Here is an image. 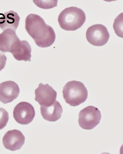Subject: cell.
<instances>
[{
  "mask_svg": "<svg viewBox=\"0 0 123 154\" xmlns=\"http://www.w3.org/2000/svg\"><path fill=\"white\" fill-rule=\"evenodd\" d=\"M20 40L16 31L11 29L3 30L0 34V51L3 53H10L13 43Z\"/></svg>",
  "mask_w": 123,
  "mask_h": 154,
  "instance_id": "obj_13",
  "label": "cell"
},
{
  "mask_svg": "<svg viewBox=\"0 0 123 154\" xmlns=\"http://www.w3.org/2000/svg\"><path fill=\"white\" fill-rule=\"evenodd\" d=\"M9 120V115L6 110L0 108V130L5 127Z\"/></svg>",
  "mask_w": 123,
  "mask_h": 154,
  "instance_id": "obj_16",
  "label": "cell"
},
{
  "mask_svg": "<svg viewBox=\"0 0 123 154\" xmlns=\"http://www.w3.org/2000/svg\"><path fill=\"white\" fill-rule=\"evenodd\" d=\"M20 93L19 87L15 82L7 81L0 84V101L4 104L16 99Z\"/></svg>",
  "mask_w": 123,
  "mask_h": 154,
  "instance_id": "obj_10",
  "label": "cell"
},
{
  "mask_svg": "<svg viewBox=\"0 0 123 154\" xmlns=\"http://www.w3.org/2000/svg\"><path fill=\"white\" fill-rule=\"evenodd\" d=\"M113 28L117 35L123 38V13L115 19L113 24Z\"/></svg>",
  "mask_w": 123,
  "mask_h": 154,
  "instance_id": "obj_15",
  "label": "cell"
},
{
  "mask_svg": "<svg viewBox=\"0 0 123 154\" xmlns=\"http://www.w3.org/2000/svg\"><path fill=\"white\" fill-rule=\"evenodd\" d=\"M32 49L28 42L20 39L13 43L10 53L17 61H31Z\"/></svg>",
  "mask_w": 123,
  "mask_h": 154,
  "instance_id": "obj_9",
  "label": "cell"
},
{
  "mask_svg": "<svg viewBox=\"0 0 123 154\" xmlns=\"http://www.w3.org/2000/svg\"><path fill=\"white\" fill-rule=\"evenodd\" d=\"M63 96L66 103L72 106H79L87 99L88 93L86 88L80 82L71 81L64 86Z\"/></svg>",
  "mask_w": 123,
  "mask_h": 154,
  "instance_id": "obj_3",
  "label": "cell"
},
{
  "mask_svg": "<svg viewBox=\"0 0 123 154\" xmlns=\"http://www.w3.org/2000/svg\"><path fill=\"white\" fill-rule=\"evenodd\" d=\"M40 109L43 119L50 122H56L60 119L63 112L61 105L57 100L50 106H40Z\"/></svg>",
  "mask_w": 123,
  "mask_h": 154,
  "instance_id": "obj_11",
  "label": "cell"
},
{
  "mask_svg": "<svg viewBox=\"0 0 123 154\" xmlns=\"http://www.w3.org/2000/svg\"><path fill=\"white\" fill-rule=\"evenodd\" d=\"M25 28L29 35L38 47L45 48L50 47L55 41L56 34L53 29L46 24L39 15L30 14L25 20Z\"/></svg>",
  "mask_w": 123,
  "mask_h": 154,
  "instance_id": "obj_1",
  "label": "cell"
},
{
  "mask_svg": "<svg viewBox=\"0 0 123 154\" xmlns=\"http://www.w3.org/2000/svg\"><path fill=\"white\" fill-rule=\"evenodd\" d=\"M20 20L18 14L14 11L0 14V28L2 30L11 29L16 31Z\"/></svg>",
  "mask_w": 123,
  "mask_h": 154,
  "instance_id": "obj_12",
  "label": "cell"
},
{
  "mask_svg": "<svg viewBox=\"0 0 123 154\" xmlns=\"http://www.w3.org/2000/svg\"><path fill=\"white\" fill-rule=\"evenodd\" d=\"M101 119V114L99 109L89 106L79 112V124L82 129L91 130L99 124Z\"/></svg>",
  "mask_w": 123,
  "mask_h": 154,
  "instance_id": "obj_4",
  "label": "cell"
},
{
  "mask_svg": "<svg viewBox=\"0 0 123 154\" xmlns=\"http://www.w3.org/2000/svg\"><path fill=\"white\" fill-rule=\"evenodd\" d=\"M103 1H106V2H112V1H117V0H103Z\"/></svg>",
  "mask_w": 123,
  "mask_h": 154,
  "instance_id": "obj_18",
  "label": "cell"
},
{
  "mask_svg": "<svg viewBox=\"0 0 123 154\" xmlns=\"http://www.w3.org/2000/svg\"><path fill=\"white\" fill-rule=\"evenodd\" d=\"M58 20L62 29L65 31H74L83 25L86 20V15L80 8L71 7L62 11Z\"/></svg>",
  "mask_w": 123,
  "mask_h": 154,
  "instance_id": "obj_2",
  "label": "cell"
},
{
  "mask_svg": "<svg viewBox=\"0 0 123 154\" xmlns=\"http://www.w3.org/2000/svg\"><path fill=\"white\" fill-rule=\"evenodd\" d=\"M7 58L5 53L0 51V71L3 69L6 64Z\"/></svg>",
  "mask_w": 123,
  "mask_h": 154,
  "instance_id": "obj_17",
  "label": "cell"
},
{
  "mask_svg": "<svg viewBox=\"0 0 123 154\" xmlns=\"http://www.w3.org/2000/svg\"><path fill=\"white\" fill-rule=\"evenodd\" d=\"M35 111L31 103L21 102L15 106L13 116L17 123L27 125L33 121L35 116Z\"/></svg>",
  "mask_w": 123,
  "mask_h": 154,
  "instance_id": "obj_6",
  "label": "cell"
},
{
  "mask_svg": "<svg viewBox=\"0 0 123 154\" xmlns=\"http://www.w3.org/2000/svg\"><path fill=\"white\" fill-rule=\"evenodd\" d=\"M37 7L43 9H50L57 6L58 0H33Z\"/></svg>",
  "mask_w": 123,
  "mask_h": 154,
  "instance_id": "obj_14",
  "label": "cell"
},
{
  "mask_svg": "<svg viewBox=\"0 0 123 154\" xmlns=\"http://www.w3.org/2000/svg\"><path fill=\"white\" fill-rule=\"evenodd\" d=\"M25 137L17 129L8 131L2 139L4 146L8 150L14 151L21 149L25 142Z\"/></svg>",
  "mask_w": 123,
  "mask_h": 154,
  "instance_id": "obj_8",
  "label": "cell"
},
{
  "mask_svg": "<svg viewBox=\"0 0 123 154\" xmlns=\"http://www.w3.org/2000/svg\"><path fill=\"white\" fill-rule=\"evenodd\" d=\"M35 100L40 106H48L52 104L56 100L57 92L48 84L40 83L35 90Z\"/></svg>",
  "mask_w": 123,
  "mask_h": 154,
  "instance_id": "obj_7",
  "label": "cell"
},
{
  "mask_svg": "<svg viewBox=\"0 0 123 154\" xmlns=\"http://www.w3.org/2000/svg\"><path fill=\"white\" fill-rule=\"evenodd\" d=\"M86 37L88 42L92 45L101 47L108 42L110 35L105 26L97 24L91 26L88 29Z\"/></svg>",
  "mask_w": 123,
  "mask_h": 154,
  "instance_id": "obj_5",
  "label": "cell"
}]
</instances>
